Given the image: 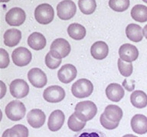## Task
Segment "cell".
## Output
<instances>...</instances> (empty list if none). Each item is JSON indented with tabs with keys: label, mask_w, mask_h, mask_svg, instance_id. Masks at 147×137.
I'll use <instances>...</instances> for the list:
<instances>
[{
	"label": "cell",
	"mask_w": 147,
	"mask_h": 137,
	"mask_svg": "<svg viewBox=\"0 0 147 137\" xmlns=\"http://www.w3.org/2000/svg\"><path fill=\"white\" fill-rule=\"evenodd\" d=\"M2 137H9V129H7L6 130H5Z\"/></svg>",
	"instance_id": "e575fe53"
},
{
	"label": "cell",
	"mask_w": 147,
	"mask_h": 137,
	"mask_svg": "<svg viewBox=\"0 0 147 137\" xmlns=\"http://www.w3.org/2000/svg\"><path fill=\"white\" fill-rule=\"evenodd\" d=\"M64 113L60 110H55L50 114L48 121V129L52 131L56 132L62 127L64 124Z\"/></svg>",
	"instance_id": "9a60e30c"
},
{
	"label": "cell",
	"mask_w": 147,
	"mask_h": 137,
	"mask_svg": "<svg viewBox=\"0 0 147 137\" xmlns=\"http://www.w3.org/2000/svg\"><path fill=\"white\" fill-rule=\"evenodd\" d=\"M10 0H1V2H9Z\"/></svg>",
	"instance_id": "74e56055"
},
{
	"label": "cell",
	"mask_w": 147,
	"mask_h": 137,
	"mask_svg": "<svg viewBox=\"0 0 147 137\" xmlns=\"http://www.w3.org/2000/svg\"><path fill=\"white\" fill-rule=\"evenodd\" d=\"M103 114L111 122L119 123V121L121 120L123 113V110L119 106L110 104L108 105L107 107H106Z\"/></svg>",
	"instance_id": "44dd1931"
},
{
	"label": "cell",
	"mask_w": 147,
	"mask_h": 137,
	"mask_svg": "<svg viewBox=\"0 0 147 137\" xmlns=\"http://www.w3.org/2000/svg\"><path fill=\"white\" fill-rule=\"evenodd\" d=\"M106 94L109 100L119 102L124 96V89L119 84L111 83L106 88Z\"/></svg>",
	"instance_id": "e0dca14e"
},
{
	"label": "cell",
	"mask_w": 147,
	"mask_h": 137,
	"mask_svg": "<svg viewBox=\"0 0 147 137\" xmlns=\"http://www.w3.org/2000/svg\"><path fill=\"white\" fill-rule=\"evenodd\" d=\"M7 117L12 121H18L25 116L26 108L20 100H12L9 102L5 109Z\"/></svg>",
	"instance_id": "277c9868"
},
{
	"label": "cell",
	"mask_w": 147,
	"mask_h": 137,
	"mask_svg": "<svg viewBox=\"0 0 147 137\" xmlns=\"http://www.w3.org/2000/svg\"><path fill=\"white\" fill-rule=\"evenodd\" d=\"M4 43L7 47H13L17 46L22 39V32L16 28L7 30L4 34Z\"/></svg>",
	"instance_id": "d6986e66"
},
{
	"label": "cell",
	"mask_w": 147,
	"mask_h": 137,
	"mask_svg": "<svg viewBox=\"0 0 147 137\" xmlns=\"http://www.w3.org/2000/svg\"><path fill=\"white\" fill-rule=\"evenodd\" d=\"M131 16L138 22L147 21V7L144 5H136L131 10Z\"/></svg>",
	"instance_id": "d4e9b609"
},
{
	"label": "cell",
	"mask_w": 147,
	"mask_h": 137,
	"mask_svg": "<svg viewBox=\"0 0 147 137\" xmlns=\"http://www.w3.org/2000/svg\"><path fill=\"white\" fill-rule=\"evenodd\" d=\"M44 99L50 103H58L65 98V91L59 85H52L48 87L44 91Z\"/></svg>",
	"instance_id": "ba28073f"
},
{
	"label": "cell",
	"mask_w": 147,
	"mask_h": 137,
	"mask_svg": "<svg viewBox=\"0 0 147 137\" xmlns=\"http://www.w3.org/2000/svg\"><path fill=\"white\" fill-rule=\"evenodd\" d=\"M118 68L120 74L124 77H129L132 75L133 70V64L131 63H125L120 58L118 59Z\"/></svg>",
	"instance_id": "4dcf8cb0"
},
{
	"label": "cell",
	"mask_w": 147,
	"mask_h": 137,
	"mask_svg": "<svg viewBox=\"0 0 147 137\" xmlns=\"http://www.w3.org/2000/svg\"><path fill=\"white\" fill-rule=\"evenodd\" d=\"M74 114L81 120L87 122L94 118L97 113V107L90 100H84L77 104L74 108Z\"/></svg>",
	"instance_id": "6da1fadb"
},
{
	"label": "cell",
	"mask_w": 147,
	"mask_h": 137,
	"mask_svg": "<svg viewBox=\"0 0 147 137\" xmlns=\"http://www.w3.org/2000/svg\"><path fill=\"white\" fill-rule=\"evenodd\" d=\"M45 64L47 67L51 69H55L61 63V59H57L51 54V53H48L45 57Z\"/></svg>",
	"instance_id": "1f68e13d"
},
{
	"label": "cell",
	"mask_w": 147,
	"mask_h": 137,
	"mask_svg": "<svg viewBox=\"0 0 147 137\" xmlns=\"http://www.w3.org/2000/svg\"><path fill=\"white\" fill-rule=\"evenodd\" d=\"M119 55L122 60L127 63H132L139 57V50L133 44L125 43L119 47Z\"/></svg>",
	"instance_id": "7c38bea8"
},
{
	"label": "cell",
	"mask_w": 147,
	"mask_h": 137,
	"mask_svg": "<svg viewBox=\"0 0 147 137\" xmlns=\"http://www.w3.org/2000/svg\"><path fill=\"white\" fill-rule=\"evenodd\" d=\"M11 58L14 64L16 66H27L32 61V53L28 50L27 48L21 47L16 48L11 53Z\"/></svg>",
	"instance_id": "52a82bcc"
},
{
	"label": "cell",
	"mask_w": 147,
	"mask_h": 137,
	"mask_svg": "<svg viewBox=\"0 0 147 137\" xmlns=\"http://www.w3.org/2000/svg\"><path fill=\"white\" fill-rule=\"evenodd\" d=\"M77 7L71 0H64L57 5V15L61 20H69L75 15Z\"/></svg>",
	"instance_id": "8992f818"
},
{
	"label": "cell",
	"mask_w": 147,
	"mask_h": 137,
	"mask_svg": "<svg viewBox=\"0 0 147 137\" xmlns=\"http://www.w3.org/2000/svg\"><path fill=\"white\" fill-rule=\"evenodd\" d=\"M77 68L72 64H65L57 72V77L60 82L67 84L73 81L77 76Z\"/></svg>",
	"instance_id": "4fadbf2b"
},
{
	"label": "cell",
	"mask_w": 147,
	"mask_h": 137,
	"mask_svg": "<svg viewBox=\"0 0 147 137\" xmlns=\"http://www.w3.org/2000/svg\"><path fill=\"white\" fill-rule=\"evenodd\" d=\"M131 127L133 132L137 134H145L147 132V117L143 114H136L131 119Z\"/></svg>",
	"instance_id": "2e32d148"
},
{
	"label": "cell",
	"mask_w": 147,
	"mask_h": 137,
	"mask_svg": "<svg viewBox=\"0 0 147 137\" xmlns=\"http://www.w3.org/2000/svg\"><path fill=\"white\" fill-rule=\"evenodd\" d=\"M0 68H5L8 67L9 64V53L3 48L0 49Z\"/></svg>",
	"instance_id": "836d02e7"
},
{
	"label": "cell",
	"mask_w": 147,
	"mask_h": 137,
	"mask_svg": "<svg viewBox=\"0 0 147 137\" xmlns=\"http://www.w3.org/2000/svg\"><path fill=\"white\" fill-rule=\"evenodd\" d=\"M9 88L11 95L18 99L25 98L29 93V86L27 82L19 78L12 81L9 85Z\"/></svg>",
	"instance_id": "9c48e42d"
},
{
	"label": "cell",
	"mask_w": 147,
	"mask_h": 137,
	"mask_svg": "<svg viewBox=\"0 0 147 137\" xmlns=\"http://www.w3.org/2000/svg\"><path fill=\"white\" fill-rule=\"evenodd\" d=\"M78 6L83 14L91 15L96 10V3L95 0H79Z\"/></svg>",
	"instance_id": "4316f807"
},
{
	"label": "cell",
	"mask_w": 147,
	"mask_h": 137,
	"mask_svg": "<svg viewBox=\"0 0 147 137\" xmlns=\"http://www.w3.org/2000/svg\"><path fill=\"white\" fill-rule=\"evenodd\" d=\"M28 78L31 82V84L38 88H41L45 86L48 82V78L45 73L38 68H33L28 71Z\"/></svg>",
	"instance_id": "8fae6325"
},
{
	"label": "cell",
	"mask_w": 147,
	"mask_h": 137,
	"mask_svg": "<svg viewBox=\"0 0 147 137\" xmlns=\"http://www.w3.org/2000/svg\"><path fill=\"white\" fill-rule=\"evenodd\" d=\"M94 91L92 82L86 78H80L74 82L71 87V92L74 97L78 98H84L89 97Z\"/></svg>",
	"instance_id": "7a4b0ae2"
},
{
	"label": "cell",
	"mask_w": 147,
	"mask_h": 137,
	"mask_svg": "<svg viewBox=\"0 0 147 137\" xmlns=\"http://www.w3.org/2000/svg\"><path fill=\"white\" fill-rule=\"evenodd\" d=\"M67 34L74 40L80 41L86 36V28L80 24L73 23L67 27Z\"/></svg>",
	"instance_id": "603a6c76"
},
{
	"label": "cell",
	"mask_w": 147,
	"mask_h": 137,
	"mask_svg": "<svg viewBox=\"0 0 147 137\" xmlns=\"http://www.w3.org/2000/svg\"><path fill=\"white\" fill-rule=\"evenodd\" d=\"M46 39L43 34L38 32H34L28 38V44L34 50H41L46 46Z\"/></svg>",
	"instance_id": "ffe728a7"
},
{
	"label": "cell",
	"mask_w": 147,
	"mask_h": 137,
	"mask_svg": "<svg viewBox=\"0 0 147 137\" xmlns=\"http://www.w3.org/2000/svg\"><path fill=\"white\" fill-rule=\"evenodd\" d=\"M130 101L136 108H144L147 106V94L140 90L133 91L130 95Z\"/></svg>",
	"instance_id": "cb8c5ba5"
},
{
	"label": "cell",
	"mask_w": 147,
	"mask_h": 137,
	"mask_svg": "<svg viewBox=\"0 0 147 137\" xmlns=\"http://www.w3.org/2000/svg\"><path fill=\"white\" fill-rule=\"evenodd\" d=\"M90 53L93 58L101 60L107 57L109 53V47L103 41H96L91 46Z\"/></svg>",
	"instance_id": "ac0fdd59"
},
{
	"label": "cell",
	"mask_w": 147,
	"mask_h": 137,
	"mask_svg": "<svg viewBox=\"0 0 147 137\" xmlns=\"http://www.w3.org/2000/svg\"><path fill=\"white\" fill-rule=\"evenodd\" d=\"M123 137H138V136H134V135L133 134H126L125 135V136H123Z\"/></svg>",
	"instance_id": "8d00e7d4"
},
{
	"label": "cell",
	"mask_w": 147,
	"mask_h": 137,
	"mask_svg": "<svg viewBox=\"0 0 147 137\" xmlns=\"http://www.w3.org/2000/svg\"><path fill=\"white\" fill-rule=\"evenodd\" d=\"M87 122L81 120L80 118H78L77 115L74 113L71 114L67 120V126L68 128L72 131L74 132H80L84 128Z\"/></svg>",
	"instance_id": "484cf974"
},
{
	"label": "cell",
	"mask_w": 147,
	"mask_h": 137,
	"mask_svg": "<svg viewBox=\"0 0 147 137\" xmlns=\"http://www.w3.org/2000/svg\"><path fill=\"white\" fill-rule=\"evenodd\" d=\"M74 137H107V135L100 130L96 129H86L78 132Z\"/></svg>",
	"instance_id": "f546056e"
},
{
	"label": "cell",
	"mask_w": 147,
	"mask_h": 137,
	"mask_svg": "<svg viewBox=\"0 0 147 137\" xmlns=\"http://www.w3.org/2000/svg\"><path fill=\"white\" fill-rule=\"evenodd\" d=\"M71 45L68 41L64 38H57L53 41L50 47V53L57 59L67 57L71 52Z\"/></svg>",
	"instance_id": "5b68a950"
},
{
	"label": "cell",
	"mask_w": 147,
	"mask_h": 137,
	"mask_svg": "<svg viewBox=\"0 0 147 137\" xmlns=\"http://www.w3.org/2000/svg\"><path fill=\"white\" fill-rule=\"evenodd\" d=\"M100 121L101 125L103 126V127H104L107 130H114L119 126V123L111 122L103 114H101L100 117Z\"/></svg>",
	"instance_id": "d6a6232c"
},
{
	"label": "cell",
	"mask_w": 147,
	"mask_h": 137,
	"mask_svg": "<svg viewBox=\"0 0 147 137\" xmlns=\"http://www.w3.org/2000/svg\"><path fill=\"white\" fill-rule=\"evenodd\" d=\"M129 0H110L109 6L113 11L122 12L127 10L129 6Z\"/></svg>",
	"instance_id": "83f0119b"
},
{
	"label": "cell",
	"mask_w": 147,
	"mask_h": 137,
	"mask_svg": "<svg viewBox=\"0 0 147 137\" xmlns=\"http://www.w3.org/2000/svg\"><path fill=\"white\" fill-rule=\"evenodd\" d=\"M55 17V11L52 6L48 3H43L38 5L34 10V18L41 25H48Z\"/></svg>",
	"instance_id": "3957f363"
},
{
	"label": "cell",
	"mask_w": 147,
	"mask_h": 137,
	"mask_svg": "<svg viewBox=\"0 0 147 137\" xmlns=\"http://www.w3.org/2000/svg\"><path fill=\"white\" fill-rule=\"evenodd\" d=\"M126 34L129 40L137 43L143 38V30L136 24H129L126 27Z\"/></svg>",
	"instance_id": "7402d4cb"
},
{
	"label": "cell",
	"mask_w": 147,
	"mask_h": 137,
	"mask_svg": "<svg viewBox=\"0 0 147 137\" xmlns=\"http://www.w3.org/2000/svg\"><path fill=\"white\" fill-rule=\"evenodd\" d=\"M26 15L25 11L21 8H12L6 13L5 15V21L8 25L10 26H20L25 22Z\"/></svg>",
	"instance_id": "30bf717a"
},
{
	"label": "cell",
	"mask_w": 147,
	"mask_h": 137,
	"mask_svg": "<svg viewBox=\"0 0 147 137\" xmlns=\"http://www.w3.org/2000/svg\"><path fill=\"white\" fill-rule=\"evenodd\" d=\"M45 114L40 109H32L28 113V123L33 128L41 127L45 124Z\"/></svg>",
	"instance_id": "5bb4252c"
},
{
	"label": "cell",
	"mask_w": 147,
	"mask_h": 137,
	"mask_svg": "<svg viewBox=\"0 0 147 137\" xmlns=\"http://www.w3.org/2000/svg\"><path fill=\"white\" fill-rule=\"evenodd\" d=\"M28 130L22 124H17L9 129V137H28Z\"/></svg>",
	"instance_id": "f1b7e54d"
},
{
	"label": "cell",
	"mask_w": 147,
	"mask_h": 137,
	"mask_svg": "<svg viewBox=\"0 0 147 137\" xmlns=\"http://www.w3.org/2000/svg\"><path fill=\"white\" fill-rule=\"evenodd\" d=\"M142 1H143V2H144L145 3H147V0H142Z\"/></svg>",
	"instance_id": "f35d334b"
},
{
	"label": "cell",
	"mask_w": 147,
	"mask_h": 137,
	"mask_svg": "<svg viewBox=\"0 0 147 137\" xmlns=\"http://www.w3.org/2000/svg\"><path fill=\"white\" fill-rule=\"evenodd\" d=\"M143 35H144V37L147 40V25L143 27Z\"/></svg>",
	"instance_id": "d590c367"
}]
</instances>
